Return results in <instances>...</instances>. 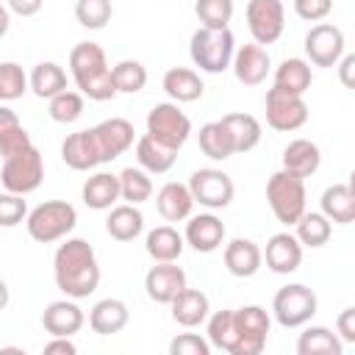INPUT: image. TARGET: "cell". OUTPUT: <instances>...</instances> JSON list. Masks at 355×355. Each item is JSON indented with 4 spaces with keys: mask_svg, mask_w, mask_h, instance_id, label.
I'll list each match as a JSON object with an SVG mask.
<instances>
[{
    "mask_svg": "<svg viewBox=\"0 0 355 355\" xmlns=\"http://www.w3.org/2000/svg\"><path fill=\"white\" fill-rule=\"evenodd\" d=\"M161 86L172 97V103H194L205 92L202 78L194 69H189V67H172V69H166L164 78H161Z\"/></svg>",
    "mask_w": 355,
    "mask_h": 355,
    "instance_id": "26",
    "label": "cell"
},
{
    "mask_svg": "<svg viewBox=\"0 0 355 355\" xmlns=\"http://www.w3.org/2000/svg\"><path fill=\"white\" fill-rule=\"evenodd\" d=\"M111 78H114L116 94H136L147 86V69L141 61H133V58H125L116 67H111Z\"/></svg>",
    "mask_w": 355,
    "mask_h": 355,
    "instance_id": "40",
    "label": "cell"
},
{
    "mask_svg": "<svg viewBox=\"0 0 355 355\" xmlns=\"http://www.w3.org/2000/svg\"><path fill=\"white\" fill-rule=\"evenodd\" d=\"M28 216V202L22 194L3 191L0 194V227H17Z\"/></svg>",
    "mask_w": 355,
    "mask_h": 355,
    "instance_id": "45",
    "label": "cell"
},
{
    "mask_svg": "<svg viewBox=\"0 0 355 355\" xmlns=\"http://www.w3.org/2000/svg\"><path fill=\"white\" fill-rule=\"evenodd\" d=\"M8 300H11V288H8V283L0 277V311H6Z\"/></svg>",
    "mask_w": 355,
    "mask_h": 355,
    "instance_id": "55",
    "label": "cell"
},
{
    "mask_svg": "<svg viewBox=\"0 0 355 355\" xmlns=\"http://www.w3.org/2000/svg\"><path fill=\"white\" fill-rule=\"evenodd\" d=\"M169 308H172V319L183 327H197L211 313L208 294L200 291V288H189V286L183 291H178V297L169 302Z\"/></svg>",
    "mask_w": 355,
    "mask_h": 355,
    "instance_id": "25",
    "label": "cell"
},
{
    "mask_svg": "<svg viewBox=\"0 0 355 355\" xmlns=\"http://www.w3.org/2000/svg\"><path fill=\"white\" fill-rule=\"evenodd\" d=\"M147 133L161 144L180 150L191 136V119L178 108V103H155L147 114Z\"/></svg>",
    "mask_w": 355,
    "mask_h": 355,
    "instance_id": "11",
    "label": "cell"
},
{
    "mask_svg": "<svg viewBox=\"0 0 355 355\" xmlns=\"http://www.w3.org/2000/svg\"><path fill=\"white\" fill-rule=\"evenodd\" d=\"M183 247H186L183 233H178L172 225H158L144 239V250L153 261H178Z\"/></svg>",
    "mask_w": 355,
    "mask_h": 355,
    "instance_id": "33",
    "label": "cell"
},
{
    "mask_svg": "<svg viewBox=\"0 0 355 355\" xmlns=\"http://www.w3.org/2000/svg\"><path fill=\"white\" fill-rule=\"evenodd\" d=\"M25 92H28L25 69L19 64H14V61H3L0 64V100L11 103V100H19Z\"/></svg>",
    "mask_w": 355,
    "mask_h": 355,
    "instance_id": "44",
    "label": "cell"
},
{
    "mask_svg": "<svg viewBox=\"0 0 355 355\" xmlns=\"http://www.w3.org/2000/svg\"><path fill=\"white\" fill-rule=\"evenodd\" d=\"M294 236L302 247H324L333 236V222L322 214V211H305L297 222H294Z\"/></svg>",
    "mask_w": 355,
    "mask_h": 355,
    "instance_id": "36",
    "label": "cell"
},
{
    "mask_svg": "<svg viewBox=\"0 0 355 355\" xmlns=\"http://www.w3.org/2000/svg\"><path fill=\"white\" fill-rule=\"evenodd\" d=\"M61 158L75 172H89V169L100 166L103 161H100V150H97V141L92 136V128L69 133L61 141Z\"/></svg>",
    "mask_w": 355,
    "mask_h": 355,
    "instance_id": "20",
    "label": "cell"
},
{
    "mask_svg": "<svg viewBox=\"0 0 355 355\" xmlns=\"http://www.w3.org/2000/svg\"><path fill=\"white\" fill-rule=\"evenodd\" d=\"M197 144H200L202 155H208L211 161H227L230 155H236V150H233V139H230L227 128H225L219 119L205 122V125L200 128V133H197Z\"/></svg>",
    "mask_w": 355,
    "mask_h": 355,
    "instance_id": "37",
    "label": "cell"
},
{
    "mask_svg": "<svg viewBox=\"0 0 355 355\" xmlns=\"http://www.w3.org/2000/svg\"><path fill=\"white\" fill-rule=\"evenodd\" d=\"M53 352H61V355H75L78 347L67 338V336H53L47 344H44V355H53Z\"/></svg>",
    "mask_w": 355,
    "mask_h": 355,
    "instance_id": "51",
    "label": "cell"
},
{
    "mask_svg": "<svg viewBox=\"0 0 355 355\" xmlns=\"http://www.w3.org/2000/svg\"><path fill=\"white\" fill-rule=\"evenodd\" d=\"M69 72L83 97L94 103H105L116 97L111 67L105 61V50L97 42H78L69 50Z\"/></svg>",
    "mask_w": 355,
    "mask_h": 355,
    "instance_id": "2",
    "label": "cell"
},
{
    "mask_svg": "<svg viewBox=\"0 0 355 355\" xmlns=\"http://www.w3.org/2000/svg\"><path fill=\"white\" fill-rule=\"evenodd\" d=\"M186 186L194 197V205H202L208 211L227 208L233 202V194H236V186H233L230 175L222 172V169H214V166L194 169Z\"/></svg>",
    "mask_w": 355,
    "mask_h": 355,
    "instance_id": "9",
    "label": "cell"
},
{
    "mask_svg": "<svg viewBox=\"0 0 355 355\" xmlns=\"http://www.w3.org/2000/svg\"><path fill=\"white\" fill-rule=\"evenodd\" d=\"M236 53V39L230 28H197L189 42V55L194 67H200L208 75H219L230 69Z\"/></svg>",
    "mask_w": 355,
    "mask_h": 355,
    "instance_id": "4",
    "label": "cell"
},
{
    "mask_svg": "<svg viewBox=\"0 0 355 355\" xmlns=\"http://www.w3.org/2000/svg\"><path fill=\"white\" fill-rule=\"evenodd\" d=\"M78 225V211L72 202L67 200H47L39 202L33 211H28L25 216V227L28 236L39 244H53L67 239Z\"/></svg>",
    "mask_w": 355,
    "mask_h": 355,
    "instance_id": "3",
    "label": "cell"
},
{
    "mask_svg": "<svg viewBox=\"0 0 355 355\" xmlns=\"http://www.w3.org/2000/svg\"><path fill=\"white\" fill-rule=\"evenodd\" d=\"M11 125H19L17 111L8 108V105H0V130H6V128H11Z\"/></svg>",
    "mask_w": 355,
    "mask_h": 355,
    "instance_id": "53",
    "label": "cell"
},
{
    "mask_svg": "<svg viewBox=\"0 0 355 355\" xmlns=\"http://www.w3.org/2000/svg\"><path fill=\"white\" fill-rule=\"evenodd\" d=\"M263 108H266V125L272 130H277V133L300 130L308 122V103H305V97L302 94L283 92L277 86H272L266 92Z\"/></svg>",
    "mask_w": 355,
    "mask_h": 355,
    "instance_id": "10",
    "label": "cell"
},
{
    "mask_svg": "<svg viewBox=\"0 0 355 355\" xmlns=\"http://www.w3.org/2000/svg\"><path fill=\"white\" fill-rule=\"evenodd\" d=\"M183 288H186V272L175 261H155V266H150L144 275V291L158 305H169Z\"/></svg>",
    "mask_w": 355,
    "mask_h": 355,
    "instance_id": "15",
    "label": "cell"
},
{
    "mask_svg": "<svg viewBox=\"0 0 355 355\" xmlns=\"http://www.w3.org/2000/svg\"><path fill=\"white\" fill-rule=\"evenodd\" d=\"M208 344L214 349H222V352H233L236 347V322H233V311L230 308H222L216 313H208Z\"/></svg>",
    "mask_w": 355,
    "mask_h": 355,
    "instance_id": "39",
    "label": "cell"
},
{
    "mask_svg": "<svg viewBox=\"0 0 355 355\" xmlns=\"http://www.w3.org/2000/svg\"><path fill=\"white\" fill-rule=\"evenodd\" d=\"M336 336L344 344H355V308H344L336 319Z\"/></svg>",
    "mask_w": 355,
    "mask_h": 355,
    "instance_id": "49",
    "label": "cell"
},
{
    "mask_svg": "<svg viewBox=\"0 0 355 355\" xmlns=\"http://www.w3.org/2000/svg\"><path fill=\"white\" fill-rule=\"evenodd\" d=\"M130 322V311L122 300L116 297H105L100 302L92 305L89 311V327L97 333V336H114V333H122L125 324Z\"/></svg>",
    "mask_w": 355,
    "mask_h": 355,
    "instance_id": "23",
    "label": "cell"
},
{
    "mask_svg": "<svg viewBox=\"0 0 355 355\" xmlns=\"http://www.w3.org/2000/svg\"><path fill=\"white\" fill-rule=\"evenodd\" d=\"M269 67H272L269 53L263 50V44H255V42L236 47L233 61H230V69H233L236 80L244 83V86H258V83H263L266 75H269Z\"/></svg>",
    "mask_w": 355,
    "mask_h": 355,
    "instance_id": "18",
    "label": "cell"
},
{
    "mask_svg": "<svg viewBox=\"0 0 355 355\" xmlns=\"http://www.w3.org/2000/svg\"><path fill=\"white\" fill-rule=\"evenodd\" d=\"M316 308H319V300H316L313 288H308L305 283H288V286L277 288V294L272 300V316L286 330L308 324L313 319Z\"/></svg>",
    "mask_w": 355,
    "mask_h": 355,
    "instance_id": "7",
    "label": "cell"
},
{
    "mask_svg": "<svg viewBox=\"0 0 355 355\" xmlns=\"http://www.w3.org/2000/svg\"><path fill=\"white\" fill-rule=\"evenodd\" d=\"M28 89L39 97V100H50L58 92L67 89V72L64 67H58L55 61H39L31 75H28Z\"/></svg>",
    "mask_w": 355,
    "mask_h": 355,
    "instance_id": "31",
    "label": "cell"
},
{
    "mask_svg": "<svg viewBox=\"0 0 355 355\" xmlns=\"http://www.w3.org/2000/svg\"><path fill=\"white\" fill-rule=\"evenodd\" d=\"M266 202L275 214V219L286 227H291L302 214H305V202H308V194H305V180L280 169L275 172L269 180H266Z\"/></svg>",
    "mask_w": 355,
    "mask_h": 355,
    "instance_id": "5",
    "label": "cell"
},
{
    "mask_svg": "<svg viewBox=\"0 0 355 355\" xmlns=\"http://www.w3.org/2000/svg\"><path fill=\"white\" fill-rule=\"evenodd\" d=\"M92 136L97 141V150H100V161L108 164L114 158H119L122 153H128L136 141V130L128 119L122 116H111V119H103L100 125L92 128Z\"/></svg>",
    "mask_w": 355,
    "mask_h": 355,
    "instance_id": "14",
    "label": "cell"
},
{
    "mask_svg": "<svg viewBox=\"0 0 355 355\" xmlns=\"http://www.w3.org/2000/svg\"><path fill=\"white\" fill-rule=\"evenodd\" d=\"M219 122L227 128L236 153H250V150H255L258 141H261V136H263L261 122H258L252 114H225Z\"/></svg>",
    "mask_w": 355,
    "mask_h": 355,
    "instance_id": "32",
    "label": "cell"
},
{
    "mask_svg": "<svg viewBox=\"0 0 355 355\" xmlns=\"http://www.w3.org/2000/svg\"><path fill=\"white\" fill-rule=\"evenodd\" d=\"M33 141H31V133L19 125H11L6 130H0V158H8V155H17L22 150H28Z\"/></svg>",
    "mask_w": 355,
    "mask_h": 355,
    "instance_id": "46",
    "label": "cell"
},
{
    "mask_svg": "<svg viewBox=\"0 0 355 355\" xmlns=\"http://www.w3.org/2000/svg\"><path fill=\"white\" fill-rule=\"evenodd\" d=\"M344 341L324 324H311L297 338V355H341Z\"/></svg>",
    "mask_w": 355,
    "mask_h": 355,
    "instance_id": "34",
    "label": "cell"
},
{
    "mask_svg": "<svg viewBox=\"0 0 355 355\" xmlns=\"http://www.w3.org/2000/svg\"><path fill=\"white\" fill-rule=\"evenodd\" d=\"M169 355H211V344L197 333H180L169 341Z\"/></svg>",
    "mask_w": 355,
    "mask_h": 355,
    "instance_id": "47",
    "label": "cell"
},
{
    "mask_svg": "<svg viewBox=\"0 0 355 355\" xmlns=\"http://www.w3.org/2000/svg\"><path fill=\"white\" fill-rule=\"evenodd\" d=\"M183 241L194 250V252H216L222 244H225V222L208 211V214H194L189 216L186 222V230H183Z\"/></svg>",
    "mask_w": 355,
    "mask_h": 355,
    "instance_id": "16",
    "label": "cell"
},
{
    "mask_svg": "<svg viewBox=\"0 0 355 355\" xmlns=\"http://www.w3.org/2000/svg\"><path fill=\"white\" fill-rule=\"evenodd\" d=\"M53 277L58 291L72 300H86L100 286V263L86 239H64L53 255Z\"/></svg>",
    "mask_w": 355,
    "mask_h": 355,
    "instance_id": "1",
    "label": "cell"
},
{
    "mask_svg": "<svg viewBox=\"0 0 355 355\" xmlns=\"http://www.w3.org/2000/svg\"><path fill=\"white\" fill-rule=\"evenodd\" d=\"M116 178H119V200L130 205H141L153 197V178L141 166H125Z\"/></svg>",
    "mask_w": 355,
    "mask_h": 355,
    "instance_id": "38",
    "label": "cell"
},
{
    "mask_svg": "<svg viewBox=\"0 0 355 355\" xmlns=\"http://www.w3.org/2000/svg\"><path fill=\"white\" fill-rule=\"evenodd\" d=\"M322 214L336 225L355 222V191L349 183H333L322 191Z\"/></svg>",
    "mask_w": 355,
    "mask_h": 355,
    "instance_id": "30",
    "label": "cell"
},
{
    "mask_svg": "<svg viewBox=\"0 0 355 355\" xmlns=\"http://www.w3.org/2000/svg\"><path fill=\"white\" fill-rule=\"evenodd\" d=\"M194 14L202 28H227L233 19V0H194Z\"/></svg>",
    "mask_w": 355,
    "mask_h": 355,
    "instance_id": "43",
    "label": "cell"
},
{
    "mask_svg": "<svg viewBox=\"0 0 355 355\" xmlns=\"http://www.w3.org/2000/svg\"><path fill=\"white\" fill-rule=\"evenodd\" d=\"M261 255H263L266 266H269L275 275H291V272H297L300 263H302V244L297 241L294 233L283 230V233L269 236V241H266V247L261 250Z\"/></svg>",
    "mask_w": 355,
    "mask_h": 355,
    "instance_id": "17",
    "label": "cell"
},
{
    "mask_svg": "<svg viewBox=\"0 0 355 355\" xmlns=\"http://www.w3.org/2000/svg\"><path fill=\"white\" fill-rule=\"evenodd\" d=\"M333 11V0H294V14L305 22H322Z\"/></svg>",
    "mask_w": 355,
    "mask_h": 355,
    "instance_id": "48",
    "label": "cell"
},
{
    "mask_svg": "<svg viewBox=\"0 0 355 355\" xmlns=\"http://www.w3.org/2000/svg\"><path fill=\"white\" fill-rule=\"evenodd\" d=\"M244 17L255 44H275L283 36L286 28L283 0H250Z\"/></svg>",
    "mask_w": 355,
    "mask_h": 355,
    "instance_id": "12",
    "label": "cell"
},
{
    "mask_svg": "<svg viewBox=\"0 0 355 355\" xmlns=\"http://www.w3.org/2000/svg\"><path fill=\"white\" fill-rule=\"evenodd\" d=\"M83 322H86V316H83L80 305L72 297L55 300V302H50L42 311V327L50 336H67V338H72L75 333H80Z\"/></svg>",
    "mask_w": 355,
    "mask_h": 355,
    "instance_id": "19",
    "label": "cell"
},
{
    "mask_svg": "<svg viewBox=\"0 0 355 355\" xmlns=\"http://www.w3.org/2000/svg\"><path fill=\"white\" fill-rule=\"evenodd\" d=\"M236 322V347L230 355H261L269 338L272 316L261 305H244L233 311Z\"/></svg>",
    "mask_w": 355,
    "mask_h": 355,
    "instance_id": "8",
    "label": "cell"
},
{
    "mask_svg": "<svg viewBox=\"0 0 355 355\" xmlns=\"http://www.w3.org/2000/svg\"><path fill=\"white\" fill-rule=\"evenodd\" d=\"M136 161H139V166H141L144 172H150V175H164V172H169V169L175 166L178 150H172V147L161 144L158 139H153L150 133H144V136L136 139Z\"/></svg>",
    "mask_w": 355,
    "mask_h": 355,
    "instance_id": "27",
    "label": "cell"
},
{
    "mask_svg": "<svg viewBox=\"0 0 355 355\" xmlns=\"http://www.w3.org/2000/svg\"><path fill=\"white\" fill-rule=\"evenodd\" d=\"M47 114L53 122L58 125H72L83 116V94L80 92H72V89H64L58 92L55 97L47 100Z\"/></svg>",
    "mask_w": 355,
    "mask_h": 355,
    "instance_id": "41",
    "label": "cell"
},
{
    "mask_svg": "<svg viewBox=\"0 0 355 355\" xmlns=\"http://www.w3.org/2000/svg\"><path fill=\"white\" fill-rule=\"evenodd\" d=\"M80 197H83L86 208L108 211L119 200V178L111 175V172H94L92 178H86V183L80 189Z\"/></svg>",
    "mask_w": 355,
    "mask_h": 355,
    "instance_id": "29",
    "label": "cell"
},
{
    "mask_svg": "<svg viewBox=\"0 0 355 355\" xmlns=\"http://www.w3.org/2000/svg\"><path fill=\"white\" fill-rule=\"evenodd\" d=\"M8 28H11V11H8V6L0 3V39L8 33Z\"/></svg>",
    "mask_w": 355,
    "mask_h": 355,
    "instance_id": "54",
    "label": "cell"
},
{
    "mask_svg": "<svg viewBox=\"0 0 355 355\" xmlns=\"http://www.w3.org/2000/svg\"><path fill=\"white\" fill-rule=\"evenodd\" d=\"M6 6H8V11L17 14V17H33V14L42 11L44 0H6Z\"/></svg>",
    "mask_w": 355,
    "mask_h": 355,
    "instance_id": "50",
    "label": "cell"
},
{
    "mask_svg": "<svg viewBox=\"0 0 355 355\" xmlns=\"http://www.w3.org/2000/svg\"><path fill=\"white\" fill-rule=\"evenodd\" d=\"M44 180V158L39 153L36 144H31L28 150L17 153V155H8L3 158V166H0V183L6 191H14V194H31L42 186Z\"/></svg>",
    "mask_w": 355,
    "mask_h": 355,
    "instance_id": "6",
    "label": "cell"
},
{
    "mask_svg": "<svg viewBox=\"0 0 355 355\" xmlns=\"http://www.w3.org/2000/svg\"><path fill=\"white\" fill-rule=\"evenodd\" d=\"M313 83L311 64L305 58H283L275 69V86L291 94H305Z\"/></svg>",
    "mask_w": 355,
    "mask_h": 355,
    "instance_id": "35",
    "label": "cell"
},
{
    "mask_svg": "<svg viewBox=\"0 0 355 355\" xmlns=\"http://www.w3.org/2000/svg\"><path fill=\"white\" fill-rule=\"evenodd\" d=\"M222 261H225V269L233 275V277H252L261 263H263V255H261V247L252 241V239H233L225 244V252H222Z\"/></svg>",
    "mask_w": 355,
    "mask_h": 355,
    "instance_id": "21",
    "label": "cell"
},
{
    "mask_svg": "<svg viewBox=\"0 0 355 355\" xmlns=\"http://www.w3.org/2000/svg\"><path fill=\"white\" fill-rule=\"evenodd\" d=\"M141 230H144V214L139 211V205L122 202V205H111L108 208L105 233L114 241H133Z\"/></svg>",
    "mask_w": 355,
    "mask_h": 355,
    "instance_id": "28",
    "label": "cell"
},
{
    "mask_svg": "<svg viewBox=\"0 0 355 355\" xmlns=\"http://www.w3.org/2000/svg\"><path fill=\"white\" fill-rule=\"evenodd\" d=\"M155 208L158 214L166 219V222H183L191 216L194 211V197L189 191L186 183H178V180H169L158 189L155 194Z\"/></svg>",
    "mask_w": 355,
    "mask_h": 355,
    "instance_id": "22",
    "label": "cell"
},
{
    "mask_svg": "<svg viewBox=\"0 0 355 355\" xmlns=\"http://www.w3.org/2000/svg\"><path fill=\"white\" fill-rule=\"evenodd\" d=\"M338 78H341V83L347 86V89H352V72H355V55L352 53H344L341 58H338Z\"/></svg>",
    "mask_w": 355,
    "mask_h": 355,
    "instance_id": "52",
    "label": "cell"
},
{
    "mask_svg": "<svg viewBox=\"0 0 355 355\" xmlns=\"http://www.w3.org/2000/svg\"><path fill=\"white\" fill-rule=\"evenodd\" d=\"M111 14H114L111 0H78L75 3V19L89 31L105 28L111 22Z\"/></svg>",
    "mask_w": 355,
    "mask_h": 355,
    "instance_id": "42",
    "label": "cell"
},
{
    "mask_svg": "<svg viewBox=\"0 0 355 355\" xmlns=\"http://www.w3.org/2000/svg\"><path fill=\"white\" fill-rule=\"evenodd\" d=\"M347 39L344 31L333 22H316L308 33H305V55L313 67L330 69L338 64V58L344 55Z\"/></svg>",
    "mask_w": 355,
    "mask_h": 355,
    "instance_id": "13",
    "label": "cell"
},
{
    "mask_svg": "<svg viewBox=\"0 0 355 355\" xmlns=\"http://www.w3.org/2000/svg\"><path fill=\"white\" fill-rule=\"evenodd\" d=\"M322 166V150L311 139H294L283 150V169L297 175V178H311Z\"/></svg>",
    "mask_w": 355,
    "mask_h": 355,
    "instance_id": "24",
    "label": "cell"
}]
</instances>
